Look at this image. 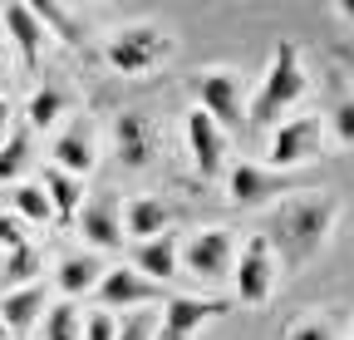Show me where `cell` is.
<instances>
[{
  "label": "cell",
  "instance_id": "obj_30",
  "mask_svg": "<svg viewBox=\"0 0 354 340\" xmlns=\"http://www.w3.org/2000/svg\"><path fill=\"white\" fill-rule=\"evenodd\" d=\"M0 247H6V251L25 247V232H20V222H15V217H6V212H0Z\"/></svg>",
  "mask_w": 354,
  "mask_h": 340
},
{
  "label": "cell",
  "instance_id": "obj_32",
  "mask_svg": "<svg viewBox=\"0 0 354 340\" xmlns=\"http://www.w3.org/2000/svg\"><path fill=\"white\" fill-rule=\"evenodd\" d=\"M6 134H10V104L0 99V143H6Z\"/></svg>",
  "mask_w": 354,
  "mask_h": 340
},
{
  "label": "cell",
  "instance_id": "obj_33",
  "mask_svg": "<svg viewBox=\"0 0 354 340\" xmlns=\"http://www.w3.org/2000/svg\"><path fill=\"white\" fill-rule=\"evenodd\" d=\"M339 10H344V15H349V20H354V0H344V6H339Z\"/></svg>",
  "mask_w": 354,
  "mask_h": 340
},
{
  "label": "cell",
  "instance_id": "obj_4",
  "mask_svg": "<svg viewBox=\"0 0 354 340\" xmlns=\"http://www.w3.org/2000/svg\"><path fill=\"white\" fill-rule=\"evenodd\" d=\"M232 262H236V237L227 227H207L187 247H177V267H187V276H197L207 286L232 276Z\"/></svg>",
  "mask_w": 354,
  "mask_h": 340
},
{
  "label": "cell",
  "instance_id": "obj_15",
  "mask_svg": "<svg viewBox=\"0 0 354 340\" xmlns=\"http://www.w3.org/2000/svg\"><path fill=\"white\" fill-rule=\"evenodd\" d=\"M44 311H50V301H44V281H30L20 291L0 296V325H6V330H30Z\"/></svg>",
  "mask_w": 354,
  "mask_h": 340
},
{
  "label": "cell",
  "instance_id": "obj_34",
  "mask_svg": "<svg viewBox=\"0 0 354 340\" xmlns=\"http://www.w3.org/2000/svg\"><path fill=\"white\" fill-rule=\"evenodd\" d=\"M6 335H10V330H6V325H0V340H6Z\"/></svg>",
  "mask_w": 354,
  "mask_h": 340
},
{
  "label": "cell",
  "instance_id": "obj_16",
  "mask_svg": "<svg viewBox=\"0 0 354 340\" xmlns=\"http://www.w3.org/2000/svg\"><path fill=\"white\" fill-rule=\"evenodd\" d=\"M79 232L94 242V247H118L123 242V222H118V202L104 193V197H94L84 212H79Z\"/></svg>",
  "mask_w": 354,
  "mask_h": 340
},
{
  "label": "cell",
  "instance_id": "obj_28",
  "mask_svg": "<svg viewBox=\"0 0 354 340\" xmlns=\"http://www.w3.org/2000/svg\"><path fill=\"white\" fill-rule=\"evenodd\" d=\"M330 123H335V138H339L344 148H354V94H344V99L335 104Z\"/></svg>",
  "mask_w": 354,
  "mask_h": 340
},
{
  "label": "cell",
  "instance_id": "obj_19",
  "mask_svg": "<svg viewBox=\"0 0 354 340\" xmlns=\"http://www.w3.org/2000/svg\"><path fill=\"white\" fill-rule=\"evenodd\" d=\"M44 197H50V207H55V222H74L79 217V202H84V188L69 178V173H59V168H44Z\"/></svg>",
  "mask_w": 354,
  "mask_h": 340
},
{
  "label": "cell",
  "instance_id": "obj_20",
  "mask_svg": "<svg viewBox=\"0 0 354 340\" xmlns=\"http://www.w3.org/2000/svg\"><path fill=\"white\" fill-rule=\"evenodd\" d=\"M167 222H172V207L162 197H133V207H128V237H143V242L162 237Z\"/></svg>",
  "mask_w": 354,
  "mask_h": 340
},
{
  "label": "cell",
  "instance_id": "obj_8",
  "mask_svg": "<svg viewBox=\"0 0 354 340\" xmlns=\"http://www.w3.org/2000/svg\"><path fill=\"white\" fill-rule=\"evenodd\" d=\"M290 188H295L290 173H271V168H256V163H236L227 173V193H232L236 207H261V202H271Z\"/></svg>",
  "mask_w": 354,
  "mask_h": 340
},
{
  "label": "cell",
  "instance_id": "obj_10",
  "mask_svg": "<svg viewBox=\"0 0 354 340\" xmlns=\"http://www.w3.org/2000/svg\"><path fill=\"white\" fill-rule=\"evenodd\" d=\"M94 296H99L104 306H138V311H148V306L167 301V296H162V286L143 281L138 271H123V267L104 271V276H99V286H94Z\"/></svg>",
  "mask_w": 354,
  "mask_h": 340
},
{
  "label": "cell",
  "instance_id": "obj_1",
  "mask_svg": "<svg viewBox=\"0 0 354 340\" xmlns=\"http://www.w3.org/2000/svg\"><path fill=\"white\" fill-rule=\"evenodd\" d=\"M335 217H339V197H330V193H315V197H290L276 217H271V251L281 247V257L286 262H310L315 251L330 242V232H335Z\"/></svg>",
  "mask_w": 354,
  "mask_h": 340
},
{
  "label": "cell",
  "instance_id": "obj_12",
  "mask_svg": "<svg viewBox=\"0 0 354 340\" xmlns=\"http://www.w3.org/2000/svg\"><path fill=\"white\" fill-rule=\"evenodd\" d=\"M113 148H118L123 168H148V158H153V123H148L138 109L118 114V123H113Z\"/></svg>",
  "mask_w": 354,
  "mask_h": 340
},
{
  "label": "cell",
  "instance_id": "obj_3",
  "mask_svg": "<svg viewBox=\"0 0 354 340\" xmlns=\"http://www.w3.org/2000/svg\"><path fill=\"white\" fill-rule=\"evenodd\" d=\"M167 55H172V35L158 30V25H123V30L109 35V45H104V60L118 74H148Z\"/></svg>",
  "mask_w": 354,
  "mask_h": 340
},
{
  "label": "cell",
  "instance_id": "obj_24",
  "mask_svg": "<svg viewBox=\"0 0 354 340\" xmlns=\"http://www.w3.org/2000/svg\"><path fill=\"white\" fill-rule=\"evenodd\" d=\"M30 15L39 20V30L44 35H59V39H69V45H74V39H79V25H74V15L64 10V6H55V0H35V6H30Z\"/></svg>",
  "mask_w": 354,
  "mask_h": 340
},
{
  "label": "cell",
  "instance_id": "obj_31",
  "mask_svg": "<svg viewBox=\"0 0 354 340\" xmlns=\"http://www.w3.org/2000/svg\"><path fill=\"white\" fill-rule=\"evenodd\" d=\"M290 340H330V330H325L320 321H310V325H300V330H295Z\"/></svg>",
  "mask_w": 354,
  "mask_h": 340
},
{
  "label": "cell",
  "instance_id": "obj_23",
  "mask_svg": "<svg viewBox=\"0 0 354 340\" xmlns=\"http://www.w3.org/2000/svg\"><path fill=\"white\" fill-rule=\"evenodd\" d=\"M64 104H69V94L64 89H55V84H44V89H35V99H30V109H25V118H30V129H50V123L64 114Z\"/></svg>",
  "mask_w": 354,
  "mask_h": 340
},
{
  "label": "cell",
  "instance_id": "obj_29",
  "mask_svg": "<svg viewBox=\"0 0 354 340\" xmlns=\"http://www.w3.org/2000/svg\"><path fill=\"white\" fill-rule=\"evenodd\" d=\"M118 335V321L109 316V311H94L88 316V325H84V340H113Z\"/></svg>",
  "mask_w": 354,
  "mask_h": 340
},
{
  "label": "cell",
  "instance_id": "obj_2",
  "mask_svg": "<svg viewBox=\"0 0 354 340\" xmlns=\"http://www.w3.org/2000/svg\"><path fill=\"white\" fill-rule=\"evenodd\" d=\"M305 94V69H300V50L290 45V39H281L276 45V55H271V69H266V79H261V89H256V99H251V109L241 114L251 129H271V123L295 104Z\"/></svg>",
  "mask_w": 354,
  "mask_h": 340
},
{
  "label": "cell",
  "instance_id": "obj_25",
  "mask_svg": "<svg viewBox=\"0 0 354 340\" xmlns=\"http://www.w3.org/2000/svg\"><path fill=\"white\" fill-rule=\"evenodd\" d=\"M10 202H15L20 217H30V222H55V207H50V197H44L39 183H20V188L10 193Z\"/></svg>",
  "mask_w": 354,
  "mask_h": 340
},
{
  "label": "cell",
  "instance_id": "obj_26",
  "mask_svg": "<svg viewBox=\"0 0 354 340\" xmlns=\"http://www.w3.org/2000/svg\"><path fill=\"white\" fill-rule=\"evenodd\" d=\"M39 335L44 340H79V311H74V301H59V306L44 311Z\"/></svg>",
  "mask_w": 354,
  "mask_h": 340
},
{
  "label": "cell",
  "instance_id": "obj_21",
  "mask_svg": "<svg viewBox=\"0 0 354 340\" xmlns=\"http://www.w3.org/2000/svg\"><path fill=\"white\" fill-rule=\"evenodd\" d=\"M39 276V251L25 242V247H15V251H6V262H0V291H20V286H30Z\"/></svg>",
  "mask_w": 354,
  "mask_h": 340
},
{
  "label": "cell",
  "instance_id": "obj_7",
  "mask_svg": "<svg viewBox=\"0 0 354 340\" xmlns=\"http://www.w3.org/2000/svg\"><path fill=\"white\" fill-rule=\"evenodd\" d=\"M221 311H227V301H216V296H167L158 316V340H187L192 330H202V321Z\"/></svg>",
  "mask_w": 354,
  "mask_h": 340
},
{
  "label": "cell",
  "instance_id": "obj_9",
  "mask_svg": "<svg viewBox=\"0 0 354 340\" xmlns=\"http://www.w3.org/2000/svg\"><path fill=\"white\" fill-rule=\"evenodd\" d=\"M187 148H192V163L202 178H221L227 173V134L202 114V109H187Z\"/></svg>",
  "mask_w": 354,
  "mask_h": 340
},
{
  "label": "cell",
  "instance_id": "obj_5",
  "mask_svg": "<svg viewBox=\"0 0 354 340\" xmlns=\"http://www.w3.org/2000/svg\"><path fill=\"white\" fill-rule=\"evenodd\" d=\"M232 281H236V301L241 306H266V296L276 286V251L266 237H251L241 247V257L232 262Z\"/></svg>",
  "mask_w": 354,
  "mask_h": 340
},
{
  "label": "cell",
  "instance_id": "obj_27",
  "mask_svg": "<svg viewBox=\"0 0 354 340\" xmlns=\"http://www.w3.org/2000/svg\"><path fill=\"white\" fill-rule=\"evenodd\" d=\"M113 340H158V316H153V311H133V316L118 325Z\"/></svg>",
  "mask_w": 354,
  "mask_h": 340
},
{
  "label": "cell",
  "instance_id": "obj_11",
  "mask_svg": "<svg viewBox=\"0 0 354 340\" xmlns=\"http://www.w3.org/2000/svg\"><path fill=\"white\" fill-rule=\"evenodd\" d=\"M315 143H320V118H290L281 123V129L271 134V163L276 173H286V168L315 158Z\"/></svg>",
  "mask_w": 354,
  "mask_h": 340
},
{
  "label": "cell",
  "instance_id": "obj_22",
  "mask_svg": "<svg viewBox=\"0 0 354 340\" xmlns=\"http://www.w3.org/2000/svg\"><path fill=\"white\" fill-rule=\"evenodd\" d=\"M30 153H35L30 129H10L6 143H0V183H15L25 168H30Z\"/></svg>",
  "mask_w": 354,
  "mask_h": 340
},
{
  "label": "cell",
  "instance_id": "obj_6",
  "mask_svg": "<svg viewBox=\"0 0 354 340\" xmlns=\"http://www.w3.org/2000/svg\"><path fill=\"white\" fill-rule=\"evenodd\" d=\"M197 109L216 123L221 134L241 129V79L232 69H207L197 74Z\"/></svg>",
  "mask_w": 354,
  "mask_h": 340
},
{
  "label": "cell",
  "instance_id": "obj_13",
  "mask_svg": "<svg viewBox=\"0 0 354 340\" xmlns=\"http://www.w3.org/2000/svg\"><path fill=\"white\" fill-rule=\"evenodd\" d=\"M133 267H138V276L153 281V286L172 281V276H177V237L162 232V237L138 242V247H133Z\"/></svg>",
  "mask_w": 354,
  "mask_h": 340
},
{
  "label": "cell",
  "instance_id": "obj_17",
  "mask_svg": "<svg viewBox=\"0 0 354 340\" xmlns=\"http://www.w3.org/2000/svg\"><path fill=\"white\" fill-rule=\"evenodd\" d=\"M104 271H109V267H104V262L94 257V251H69V257L59 262V271H55V286L64 291V301H74V296L94 291Z\"/></svg>",
  "mask_w": 354,
  "mask_h": 340
},
{
  "label": "cell",
  "instance_id": "obj_14",
  "mask_svg": "<svg viewBox=\"0 0 354 340\" xmlns=\"http://www.w3.org/2000/svg\"><path fill=\"white\" fill-rule=\"evenodd\" d=\"M55 168L69 173V178L94 168V129H88V118H74L69 129L55 138Z\"/></svg>",
  "mask_w": 354,
  "mask_h": 340
},
{
  "label": "cell",
  "instance_id": "obj_18",
  "mask_svg": "<svg viewBox=\"0 0 354 340\" xmlns=\"http://www.w3.org/2000/svg\"><path fill=\"white\" fill-rule=\"evenodd\" d=\"M6 30H10V39H15L25 69H35V64H39V50H44V39H50V35L39 30V20L30 15V6H6Z\"/></svg>",
  "mask_w": 354,
  "mask_h": 340
}]
</instances>
